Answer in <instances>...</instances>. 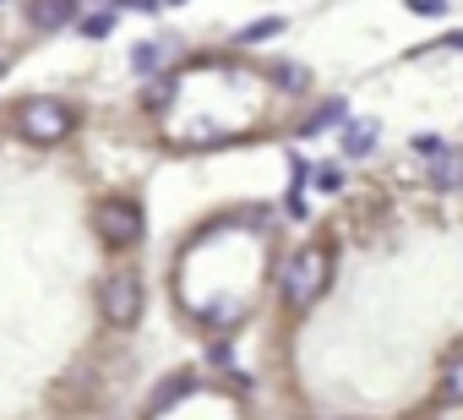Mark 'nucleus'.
<instances>
[{"mask_svg": "<svg viewBox=\"0 0 463 420\" xmlns=\"http://www.w3.org/2000/svg\"><path fill=\"white\" fill-rule=\"evenodd\" d=\"M77 104L55 99V93H33V99H17L12 104V131L28 142V148H61L71 131H77Z\"/></svg>", "mask_w": 463, "mask_h": 420, "instance_id": "obj_1", "label": "nucleus"}, {"mask_svg": "<svg viewBox=\"0 0 463 420\" xmlns=\"http://www.w3.org/2000/svg\"><path fill=\"white\" fill-rule=\"evenodd\" d=\"M93 235L104 241V252H137L142 235H147V214H142V196L131 191H115V196H99L93 202Z\"/></svg>", "mask_w": 463, "mask_h": 420, "instance_id": "obj_2", "label": "nucleus"}, {"mask_svg": "<svg viewBox=\"0 0 463 420\" xmlns=\"http://www.w3.org/2000/svg\"><path fill=\"white\" fill-rule=\"evenodd\" d=\"M93 306H99V317H104L115 333L137 328V322H142V306H147L142 273H137V268H109V273L99 279V290H93Z\"/></svg>", "mask_w": 463, "mask_h": 420, "instance_id": "obj_3", "label": "nucleus"}, {"mask_svg": "<svg viewBox=\"0 0 463 420\" xmlns=\"http://www.w3.org/2000/svg\"><path fill=\"white\" fill-rule=\"evenodd\" d=\"M327 279H333V257H327V246H300V252L284 262L279 290H284V301H289L295 311H311V306L322 301Z\"/></svg>", "mask_w": 463, "mask_h": 420, "instance_id": "obj_4", "label": "nucleus"}, {"mask_svg": "<svg viewBox=\"0 0 463 420\" xmlns=\"http://www.w3.org/2000/svg\"><path fill=\"white\" fill-rule=\"evenodd\" d=\"M82 17V0H28V28L33 33H61Z\"/></svg>", "mask_w": 463, "mask_h": 420, "instance_id": "obj_5", "label": "nucleus"}, {"mask_svg": "<svg viewBox=\"0 0 463 420\" xmlns=\"http://www.w3.org/2000/svg\"><path fill=\"white\" fill-rule=\"evenodd\" d=\"M191 387H196V371H175V377H164V382H158V393L147 398V415H164V409H175V404H180Z\"/></svg>", "mask_w": 463, "mask_h": 420, "instance_id": "obj_6", "label": "nucleus"}, {"mask_svg": "<svg viewBox=\"0 0 463 420\" xmlns=\"http://www.w3.org/2000/svg\"><path fill=\"white\" fill-rule=\"evenodd\" d=\"M430 186H436V191H463V148H441V153H436Z\"/></svg>", "mask_w": 463, "mask_h": 420, "instance_id": "obj_7", "label": "nucleus"}, {"mask_svg": "<svg viewBox=\"0 0 463 420\" xmlns=\"http://www.w3.org/2000/svg\"><path fill=\"white\" fill-rule=\"evenodd\" d=\"M447 409H463V355H452L447 360V371H441V393H436Z\"/></svg>", "mask_w": 463, "mask_h": 420, "instance_id": "obj_8", "label": "nucleus"}, {"mask_svg": "<svg viewBox=\"0 0 463 420\" xmlns=\"http://www.w3.org/2000/svg\"><path fill=\"white\" fill-rule=\"evenodd\" d=\"M371 131H376L371 120L349 126V131H344V153H354V158H360V153H371V148H376V137H371Z\"/></svg>", "mask_w": 463, "mask_h": 420, "instance_id": "obj_9", "label": "nucleus"}, {"mask_svg": "<svg viewBox=\"0 0 463 420\" xmlns=\"http://www.w3.org/2000/svg\"><path fill=\"white\" fill-rule=\"evenodd\" d=\"M273 82H284V93H306L311 88V72L306 66H273Z\"/></svg>", "mask_w": 463, "mask_h": 420, "instance_id": "obj_10", "label": "nucleus"}, {"mask_svg": "<svg viewBox=\"0 0 463 420\" xmlns=\"http://www.w3.org/2000/svg\"><path fill=\"white\" fill-rule=\"evenodd\" d=\"M279 28H284V23H279V17H268V23H251V28H246L241 39H246V44H251V39H273Z\"/></svg>", "mask_w": 463, "mask_h": 420, "instance_id": "obj_11", "label": "nucleus"}, {"mask_svg": "<svg viewBox=\"0 0 463 420\" xmlns=\"http://www.w3.org/2000/svg\"><path fill=\"white\" fill-rule=\"evenodd\" d=\"M409 6H414L420 17H441V12H447V0H409Z\"/></svg>", "mask_w": 463, "mask_h": 420, "instance_id": "obj_12", "label": "nucleus"}, {"mask_svg": "<svg viewBox=\"0 0 463 420\" xmlns=\"http://www.w3.org/2000/svg\"><path fill=\"white\" fill-rule=\"evenodd\" d=\"M82 33H88V39H104V33H109V17H88Z\"/></svg>", "mask_w": 463, "mask_h": 420, "instance_id": "obj_13", "label": "nucleus"}, {"mask_svg": "<svg viewBox=\"0 0 463 420\" xmlns=\"http://www.w3.org/2000/svg\"><path fill=\"white\" fill-rule=\"evenodd\" d=\"M6 72H12V61H6V55H0V77H6Z\"/></svg>", "mask_w": 463, "mask_h": 420, "instance_id": "obj_14", "label": "nucleus"}]
</instances>
